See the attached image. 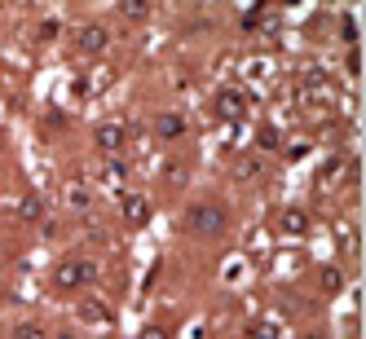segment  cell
<instances>
[{
  "label": "cell",
  "mask_w": 366,
  "mask_h": 339,
  "mask_svg": "<svg viewBox=\"0 0 366 339\" xmlns=\"http://www.w3.org/2000/svg\"><path fill=\"white\" fill-rule=\"evenodd\" d=\"M14 339H49V330L40 322H18L14 326Z\"/></svg>",
  "instance_id": "14"
},
{
  "label": "cell",
  "mask_w": 366,
  "mask_h": 339,
  "mask_svg": "<svg viewBox=\"0 0 366 339\" xmlns=\"http://www.w3.org/2000/svg\"><path fill=\"white\" fill-rule=\"evenodd\" d=\"M256 141H260V150H278V146H282L278 128H260V133H256Z\"/></svg>",
  "instance_id": "15"
},
{
  "label": "cell",
  "mask_w": 366,
  "mask_h": 339,
  "mask_svg": "<svg viewBox=\"0 0 366 339\" xmlns=\"http://www.w3.org/2000/svg\"><path fill=\"white\" fill-rule=\"evenodd\" d=\"M75 313H80V322H89V326H107L111 322V304H102L97 295H84Z\"/></svg>",
  "instance_id": "8"
},
{
  "label": "cell",
  "mask_w": 366,
  "mask_h": 339,
  "mask_svg": "<svg viewBox=\"0 0 366 339\" xmlns=\"http://www.w3.org/2000/svg\"><path fill=\"white\" fill-rule=\"evenodd\" d=\"M212 106H217L221 119H243V115H247V93H243V88H221V93L212 97Z\"/></svg>",
  "instance_id": "5"
},
{
  "label": "cell",
  "mask_w": 366,
  "mask_h": 339,
  "mask_svg": "<svg viewBox=\"0 0 366 339\" xmlns=\"http://www.w3.org/2000/svg\"><path fill=\"white\" fill-rule=\"evenodd\" d=\"M66 198H71L75 207H89V198H93V194H89V190L80 186V181H71V186H66Z\"/></svg>",
  "instance_id": "16"
},
{
  "label": "cell",
  "mask_w": 366,
  "mask_h": 339,
  "mask_svg": "<svg viewBox=\"0 0 366 339\" xmlns=\"http://www.w3.org/2000/svg\"><path fill=\"white\" fill-rule=\"evenodd\" d=\"M93 146L102 159H115V154L128 146V123L124 119H107V123H97L93 128Z\"/></svg>",
  "instance_id": "3"
},
{
  "label": "cell",
  "mask_w": 366,
  "mask_h": 339,
  "mask_svg": "<svg viewBox=\"0 0 366 339\" xmlns=\"http://www.w3.org/2000/svg\"><path fill=\"white\" fill-rule=\"evenodd\" d=\"M58 31H62L58 22H40V40H58Z\"/></svg>",
  "instance_id": "21"
},
{
  "label": "cell",
  "mask_w": 366,
  "mask_h": 339,
  "mask_svg": "<svg viewBox=\"0 0 366 339\" xmlns=\"http://www.w3.org/2000/svg\"><path fill=\"white\" fill-rule=\"evenodd\" d=\"M345 282H349V278H345V269H335V265H327V269L318 273V286H322L327 295H335V291H345Z\"/></svg>",
  "instance_id": "12"
},
{
  "label": "cell",
  "mask_w": 366,
  "mask_h": 339,
  "mask_svg": "<svg viewBox=\"0 0 366 339\" xmlns=\"http://www.w3.org/2000/svg\"><path fill=\"white\" fill-rule=\"evenodd\" d=\"M154 5H150V0H119V14L124 18H146Z\"/></svg>",
  "instance_id": "13"
},
{
  "label": "cell",
  "mask_w": 366,
  "mask_h": 339,
  "mask_svg": "<svg viewBox=\"0 0 366 339\" xmlns=\"http://www.w3.org/2000/svg\"><path fill=\"white\" fill-rule=\"evenodd\" d=\"M229 176H234V181H256V176H260V159H256V154H243V159H234Z\"/></svg>",
  "instance_id": "11"
},
{
  "label": "cell",
  "mask_w": 366,
  "mask_h": 339,
  "mask_svg": "<svg viewBox=\"0 0 366 339\" xmlns=\"http://www.w3.org/2000/svg\"><path fill=\"white\" fill-rule=\"evenodd\" d=\"M260 9H265V5H252L247 14H243V27L252 31V27H260Z\"/></svg>",
  "instance_id": "19"
},
{
  "label": "cell",
  "mask_w": 366,
  "mask_h": 339,
  "mask_svg": "<svg viewBox=\"0 0 366 339\" xmlns=\"http://www.w3.org/2000/svg\"><path fill=\"white\" fill-rule=\"evenodd\" d=\"M164 176L172 181V186H181V181H186V168H181V163H168V168H164Z\"/></svg>",
  "instance_id": "20"
},
{
  "label": "cell",
  "mask_w": 366,
  "mask_h": 339,
  "mask_svg": "<svg viewBox=\"0 0 366 339\" xmlns=\"http://www.w3.org/2000/svg\"><path fill=\"white\" fill-rule=\"evenodd\" d=\"M137 339H168V326L150 322V326H142V335H137Z\"/></svg>",
  "instance_id": "18"
},
{
  "label": "cell",
  "mask_w": 366,
  "mask_h": 339,
  "mask_svg": "<svg viewBox=\"0 0 366 339\" xmlns=\"http://www.w3.org/2000/svg\"><path fill=\"white\" fill-rule=\"evenodd\" d=\"M225 225H229V212L212 198L186 207V216H181V229H186L190 238H217V233H225Z\"/></svg>",
  "instance_id": "1"
},
{
  "label": "cell",
  "mask_w": 366,
  "mask_h": 339,
  "mask_svg": "<svg viewBox=\"0 0 366 339\" xmlns=\"http://www.w3.org/2000/svg\"><path fill=\"white\" fill-rule=\"evenodd\" d=\"M282 154H287V159H300V154H305V141H287Z\"/></svg>",
  "instance_id": "22"
},
{
  "label": "cell",
  "mask_w": 366,
  "mask_h": 339,
  "mask_svg": "<svg viewBox=\"0 0 366 339\" xmlns=\"http://www.w3.org/2000/svg\"><path fill=\"white\" fill-rule=\"evenodd\" d=\"M247 335H252V339H278V326H274V322H256Z\"/></svg>",
  "instance_id": "17"
},
{
  "label": "cell",
  "mask_w": 366,
  "mask_h": 339,
  "mask_svg": "<svg viewBox=\"0 0 366 339\" xmlns=\"http://www.w3.org/2000/svg\"><path fill=\"white\" fill-rule=\"evenodd\" d=\"M119 216H124L128 225H146V221H150V198L124 190V194H119Z\"/></svg>",
  "instance_id": "6"
},
{
  "label": "cell",
  "mask_w": 366,
  "mask_h": 339,
  "mask_svg": "<svg viewBox=\"0 0 366 339\" xmlns=\"http://www.w3.org/2000/svg\"><path fill=\"white\" fill-rule=\"evenodd\" d=\"M278 229L287 233V238H296V233H305V229H309V212H300V207H287L282 221H278Z\"/></svg>",
  "instance_id": "10"
},
{
  "label": "cell",
  "mask_w": 366,
  "mask_h": 339,
  "mask_svg": "<svg viewBox=\"0 0 366 339\" xmlns=\"http://www.w3.org/2000/svg\"><path fill=\"white\" fill-rule=\"evenodd\" d=\"M300 339H327V330H300Z\"/></svg>",
  "instance_id": "25"
},
{
  "label": "cell",
  "mask_w": 366,
  "mask_h": 339,
  "mask_svg": "<svg viewBox=\"0 0 366 339\" xmlns=\"http://www.w3.org/2000/svg\"><path fill=\"white\" fill-rule=\"evenodd\" d=\"M345 40L357 44V22H353V18H345Z\"/></svg>",
  "instance_id": "24"
},
{
  "label": "cell",
  "mask_w": 366,
  "mask_h": 339,
  "mask_svg": "<svg viewBox=\"0 0 366 339\" xmlns=\"http://www.w3.org/2000/svg\"><path fill=\"white\" fill-rule=\"evenodd\" d=\"M49 282H54V291H89V286L97 282V265L89 255H66V260L54 265Z\"/></svg>",
  "instance_id": "2"
},
{
  "label": "cell",
  "mask_w": 366,
  "mask_h": 339,
  "mask_svg": "<svg viewBox=\"0 0 366 339\" xmlns=\"http://www.w3.org/2000/svg\"><path fill=\"white\" fill-rule=\"evenodd\" d=\"M154 137H159V141L186 137V115H181V111H164L159 119H154Z\"/></svg>",
  "instance_id": "7"
},
{
  "label": "cell",
  "mask_w": 366,
  "mask_h": 339,
  "mask_svg": "<svg viewBox=\"0 0 366 339\" xmlns=\"http://www.w3.org/2000/svg\"><path fill=\"white\" fill-rule=\"evenodd\" d=\"M18 221H27V225H36V221H44V198L40 194H18Z\"/></svg>",
  "instance_id": "9"
},
{
  "label": "cell",
  "mask_w": 366,
  "mask_h": 339,
  "mask_svg": "<svg viewBox=\"0 0 366 339\" xmlns=\"http://www.w3.org/2000/svg\"><path fill=\"white\" fill-rule=\"evenodd\" d=\"M49 128H66V119H62V111H54V115H49V119H44V133H49Z\"/></svg>",
  "instance_id": "23"
},
{
  "label": "cell",
  "mask_w": 366,
  "mask_h": 339,
  "mask_svg": "<svg viewBox=\"0 0 366 339\" xmlns=\"http://www.w3.org/2000/svg\"><path fill=\"white\" fill-rule=\"evenodd\" d=\"M75 54H84V58H97V54H107V44H111V31L102 27V22H84V27H75Z\"/></svg>",
  "instance_id": "4"
},
{
  "label": "cell",
  "mask_w": 366,
  "mask_h": 339,
  "mask_svg": "<svg viewBox=\"0 0 366 339\" xmlns=\"http://www.w3.org/2000/svg\"><path fill=\"white\" fill-rule=\"evenodd\" d=\"M54 339H75V335H71V330H62V335H54Z\"/></svg>",
  "instance_id": "26"
}]
</instances>
